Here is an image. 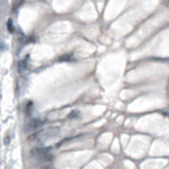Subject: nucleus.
I'll return each mask as SVG.
<instances>
[{
  "instance_id": "6e6552de",
  "label": "nucleus",
  "mask_w": 169,
  "mask_h": 169,
  "mask_svg": "<svg viewBox=\"0 0 169 169\" xmlns=\"http://www.w3.org/2000/svg\"><path fill=\"white\" fill-rule=\"evenodd\" d=\"M165 5H168V6H169V0H165Z\"/></svg>"
},
{
  "instance_id": "f03ea898",
  "label": "nucleus",
  "mask_w": 169,
  "mask_h": 169,
  "mask_svg": "<svg viewBox=\"0 0 169 169\" xmlns=\"http://www.w3.org/2000/svg\"><path fill=\"white\" fill-rule=\"evenodd\" d=\"M42 124H43V122L41 120H31L26 124V130L27 131H33V130H37L38 127H41Z\"/></svg>"
},
{
  "instance_id": "423d86ee",
  "label": "nucleus",
  "mask_w": 169,
  "mask_h": 169,
  "mask_svg": "<svg viewBox=\"0 0 169 169\" xmlns=\"http://www.w3.org/2000/svg\"><path fill=\"white\" fill-rule=\"evenodd\" d=\"M70 59V56H61L60 57V60H69Z\"/></svg>"
},
{
  "instance_id": "7ed1b4c3",
  "label": "nucleus",
  "mask_w": 169,
  "mask_h": 169,
  "mask_svg": "<svg viewBox=\"0 0 169 169\" xmlns=\"http://www.w3.org/2000/svg\"><path fill=\"white\" fill-rule=\"evenodd\" d=\"M24 70H26V61H19V64H18V72H19V74H22Z\"/></svg>"
},
{
  "instance_id": "39448f33",
  "label": "nucleus",
  "mask_w": 169,
  "mask_h": 169,
  "mask_svg": "<svg viewBox=\"0 0 169 169\" xmlns=\"http://www.w3.org/2000/svg\"><path fill=\"white\" fill-rule=\"evenodd\" d=\"M8 29H9V32H14V27L11 26V19L8 21Z\"/></svg>"
},
{
  "instance_id": "f257e3e1",
  "label": "nucleus",
  "mask_w": 169,
  "mask_h": 169,
  "mask_svg": "<svg viewBox=\"0 0 169 169\" xmlns=\"http://www.w3.org/2000/svg\"><path fill=\"white\" fill-rule=\"evenodd\" d=\"M31 154L36 159L42 160V162H50V160L52 159V155L48 154L47 148H33L32 150H31Z\"/></svg>"
},
{
  "instance_id": "0eeeda50",
  "label": "nucleus",
  "mask_w": 169,
  "mask_h": 169,
  "mask_svg": "<svg viewBox=\"0 0 169 169\" xmlns=\"http://www.w3.org/2000/svg\"><path fill=\"white\" fill-rule=\"evenodd\" d=\"M38 169H52L51 167H42V168H38Z\"/></svg>"
},
{
  "instance_id": "20e7f679",
  "label": "nucleus",
  "mask_w": 169,
  "mask_h": 169,
  "mask_svg": "<svg viewBox=\"0 0 169 169\" xmlns=\"http://www.w3.org/2000/svg\"><path fill=\"white\" fill-rule=\"evenodd\" d=\"M80 116V112H79V111H71V112L70 113H69V118H78Z\"/></svg>"
}]
</instances>
